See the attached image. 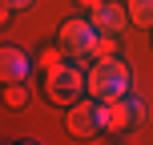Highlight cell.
I'll return each instance as SVG.
<instances>
[{"label":"cell","mask_w":153,"mask_h":145,"mask_svg":"<svg viewBox=\"0 0 153 145\" xmlns=\"http://www.w3.org/2000/svg\"><path fill=\"white\" fill-rule=\"evenodd\" d=\"M89 97L93 101L129 97V65H125L121 57H101L89 69Z\"/></svg>","instance_id":"cell-1"},{"label":"cell","mask_w":153,"mask_h":145,"mask_svg":"<svg viewBox=\"0 0 153 145\" xmlns=\"http://www.w3.org/2000/svg\"><path fill=\"white\" fill-rule=\"evenodd\" d=\"M89 93V77L73 65H53L45 69V97L53 105H76V101Z\"/></svg>","instance_id":"cell-2"},{"label":"cell","mask_w":153,"mask_h":145,"mask_svg":"<svg viewBox=\"0 0 153 145\" xmlns=\"http://www.w3.org/2000/svg\"><path fill=\"white\" fill-rule=\"evenodd\" d=\"M97 36H101V28H97L93 20L73 16V20H65V24H61V32H56V45L65 48V57L85 61V57H93V48H97Z\"/></svg>","instance_id":"cell-3"},{"label":"cell","mask_w":153,"mask_h":145,"mask_svg":"<svg viewBox=\"0 0 153 145\" xmlns=\"http://www.w3.org/2000/svg\"><path fill=\"white\" fill-rule=\"evenodd\" d=\"M101 121L105 129H133L145 121V105L137 97H117V101H101Z\"/></svg>","instance_id":"cell-4"},{"label":"cell","mask_w":153,"mask_h":145,"mask_svg":"<svg viewBox=\"0 0 153 145\" xmlns=\"http://www.w3.org/2000/svg\"><path fill=\"white\" fill-rule=\"evenodd\" d=\"M69 133L73 137H81V141H89V137H97L101 129H105V121H101V105H89V101H76V105H69Z\"/></svg>","instance_id":"cell-5"},{"label":"cell","mask_w":153,"mask_h":145,"mask_svg":"<svg viewBox=\"0 0 153 145\" xmlns=\"http://www.w3.org/2000/svg\"><path fill=\"white\" fill-rule=\"evenodd\" d=\"M89 20L97 24L101 32H117V36H121V28L129 24V8L113 4V0H101V4H97V8L89 12Z\"/></svg>","instance_id":"cell-6"},{"label":"cell","mask_w":153,"mask_h":145,"mask_svg":"<svg viewBox=\"0 0 153 145\" xmlns=\"http://www.w3.org/2000/svg\"><path fill=\"white\" fill-rule=\"evenodd\" d=\"M28 73H32V61L20 48H12V45L0 48V77H4V85L8 81H28Z\"/></svg>","instance_id":"cell-7"},{"label":"cell","mask_w":153,"mask_h":145,"mask_svg":"<svg viewBox=\"0 0 153 145\" xmlns=\"http://www.w3.org/2000/svg\"><path fill=\"white\" fill-rule=\"evenodd\" d=\"M129 24L137 28H153V0H129Z\"/></svg>","instance_id":"cell-8"},{"label":"cell","mask_w":153,"mask_h":145,"mask_svg":"<svg viewBox=\"0 0 153 145\" xmlns=\"http://www.w3.org/2000/svg\"><path fill=\"white\" fill-rule=\"evenodd\" d=\"M4 105L24 109V105H28V85H24V81H8V89H4Z\"/></svg>","instance_id":"cell-9"},{"label":"cell","mask_w":153,"mask_h":145,"mask_svg":"<svg viewBox=\"0 0 153 145\" xmlns=\"http://www.w3.org/2000/svg\"><path fill=\"white\" fill-rule=\"evenodd\" d=\"M101 57H117V32H101V36H97L93 61H101Z\"/></svg>","instance_id":"cell-10"},{"label":"cell","mask_w":153,"mask_h":145,"mask_svg":"<svg viewBox=\"0 0 153 145\" xmlns=\"http://www.w3.org/2000/svg\"><path fill=\"white\" fill-rule=\"evenodd\" d=\"M61 57H65L61 45H56V48H45V53L36 57V65H40V69H53V65H61Z\"/></svg>","instance_id":"cell-11"},{"label":"cell","mask_w":153,"mask_h":145,"mask_svg":"<svg viewBox=\"0 0 153 145\" xmlns=\"http://www.w3.org/2000/svg\"><path fill=\"white\" fill-rule=\"evenodd\" d=\"M0 4H4V12H0V20H8L12 12H24V8H32L36 0H0Z\"/></svg>","instance_id":"cell-12"},{"label":"cell","mask_w":153,"mask_h":145,"mask_svg":"<svg viewBox=\"0 0 153 145\" xmlns=\"http://www.w3.org/2000/svg\"><path fill=\"white\" fill-rule=\"evenodd\" d=\"M81 4H85V8H97V4H101V0H81Z\"/></svg>","instance_id":"cell-13"},{"label":"cell","mask_w":153,"mask_h":145,"mask_svg":"<svg viewBox=\"0 0 153 145\" xmlns=\"http://www.w3.org/2000/svg\"><path fill=\"white\" fill-rule=\"evenodd\" d=\"M149 32H153V28H149Z\"/></svg>","instance_id":"cell-14"}]
</instances>
